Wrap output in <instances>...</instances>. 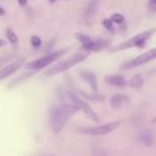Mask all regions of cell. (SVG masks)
<instances>
[{
	"instance_id": "obj_1",
	"label": "cell",
	"mask_w": 156,
	"mask_h": 156,
	"mask_svg": "<svg viewBox=\"0 0 156 156\" xmlns=\"http://www.w3.org/2000/svg\"><path fill=\"white\" fill-rule=\"evenodd\" d=\"M77 111H78V108L76 106L68 105V104H61V105L52 106L49 112V122H50L51 129L55 133L60 132L65 127V124L67 123L69 117L73 113H76Z\"/></svg>"
},
{
	"instance_id": "obj_2",
	"label": "cell",
	"mask_w": 156,
	"mask_h": 156,
	"mask_svg": "<svg viewBox=\"0 0 156 156\" xmlns=\"http://www.w3.org/2000/svg\"><path fill=\"white\" fill-rule=\"evenodd\" d=\"M57 94H58V98H60L62 104L73 105V106H76L78 108V111H82L87 118H89V119H91L94 122H99V116L90 108V106L85 101H83L73 91L67 90V89H58Z\"/></svg>"
},
{
	"instance_id": "obj_3",
	"label": "cell",
	"mask_w": 156,
	"mask_h": 156,
	"mask_svg": "<svg viewBox=\"0 0 156 156\" xmlns=\"http://www.w3.org/2000/svg\"><path fill=\"white\" fill-rule=\"evenodd\" d=\"M88 56H89V51H87V50L76 52V54H73L72 56H69V57H67V58H65V60H61V61H58L56 65L51 66L49 69L45 71L44 76H54V74H57V73H62V72H65V71L72 68L73 66L78 65L79 62L84 61Z\"/></svg>"
},
{
	"instance_id": "obj_4",
	"label": "cell",
	"mask_w": 156,
	"mask_h": 156,
	"mask_svg": "<svg viewBox=\"0 0 156 156\" xmlns=\"http://www.w3.org/2000/svg\"><path fill=\"white\" fill-rule=\"evenodd\" d=\"M156 32V28H151V29H146L145 32H141L129 39H127L126 41L118 44L117 46H115L113 49H111L110 51H122V50H126V49H130V48H134V46H141L154 33Z\"/></svg>"
},
{
	"instance_id": "obj_5",
	"label": "cell",
	"mask_w": 156,
	"mask_h": 156,
	"mask_svg": "<svg viewBox=\"0 0 156 156\" xmlns=\"http://www.w3.org/2000/svg\"><path fill=\"white\" fill-rule=\"evenodd\" d=\"M66 51H67V50L63 49V50H60V51H55V52H52V54H49V55H46V56H44V57L37 58V60H34V61H30V62H28V63L26 65V68H28V69H40V68H44V67L49 66L50 63H52L54 61L58 60Z\"/></svg>"
},
{
	"instance_id": "obj_6",
	"label": "cell",
	"mask_w": 156,
	"mask_h": 156,
	"mask_svg": "<svg viewBox=\"0 0 156 156\" xmlns=\"http://www.w3.org/2000/svg\"><path fill=\"white\" fill-rule=\"evenodd\" d=\"M154 58H156V48H154V49H151V50H149V51H146V52H144V54L136 56L135 58H133V60H130V61L124 62V63L121 66V68H123V69H129V68H133V67H136V66L145 65V63L152 61Z\"/></svg>"
},
{
	"instance_id": "obj_7",
	"label": "cell",
	"mask_w": 156,
	"mask_h": 156,
	"mask_svg": "<svg viewBox=\"0 0 156 156\" xmlns=\"http://www.w3.org/2000/svg\"><path fill=\"white\" fill-rule=\"evenodd\" d=\"M121 124V121H115V122H108L106 124L99 126V127H90V128H83L79 129V132L85 133V134H90V135H105L108 134L110 132H112L113 129H116L118 126Z\"/></svg>"
},
{
	"instance_id": "obj_8",
	"label": "cell",
	"mask_w": 156,
	"mask_h": 156,
	"mask_svg": "<svg viewBox=\"0 0 156 156\" xmlns=\"http://www.w3.org/2000/svg\"><path fill=\"white\" fill-rule=\"evenodd\" d=\"M23 63V60H17L12 63H9L6 65L5 67H2L0 69V79H4V78H7L9 76H11L12 73H15Z\"/></svg>"
},
{
	"instance_id": "obj_9",
	"label": "cell",
	"mask_w": 156,
	"mask_h": 156,
	"mask_svg": "<svg viewBox=\"0 0 156 156\" xmlns=\"http://www.w3.org/2000/svg\"><path fill=\"white\" fill-rule=\"evenodd\" d=\"M128 102H129V96L124 95V94H116L110 99V104L115 108H118V107H121Z\"/></svg>"
},
{
	"instance_id": "obj_10",
	"label": "cell",
	"mask_w": 156,
	"mask_h": 156,
	"mask_svg": "<svg viewBox=\"0 0 156 156\" xmlns=\"http://www.w3.org/2000/svg\"><path fill=\"white\" fill-rule=\"evenodd\" d=\"M98 6H99V0H90L84 10V20L85 21H90L91 17L95 15L96 10H98Z\"/></svg>"
},
{
	"instance_id": "obj_11",
	"label": "cell",
	"mask_w": 156,
	"mask_h": 156,
	"mask_svg": "<svg viewBox=\"0 0 156 156\" xmlns=\"http://www.w3.org/2000/svg\"><path fill=\"white\" fill-rule=\"evenodd\" d=\"M105 82L110 85H115V87H123L127 84V80L124 77L122 76H117V74H112V76H107L105 78Z\"/></svg>"
},
{
	"instance_id": "obj_12",
	"label": "cell",
	"mask_w": 156,
	"mask_h": 156,
	"mask_svg": "<svg viewBox=\"0 0 156 156\" xmlns=\"http://www.w3.org/2000/svg\"><path fill=\"white\" fill-rule=\"evenodd\" d=\"M80 76L84 78V80H87V82L90 84V87H91V89H93L94 91L98 90L96 78H95V76H94L91 72H89V71H82V72H80Z\"/></svg>"
},
{
	"instance_id": "obj_13",
	"label": "cell",
	"mask_w": 156,
	"mask_h": 156,
	"mask_svg": "<svg viewBox=\"0 0 156 156\" xmlns=\"http://www.w3.org/2000/svg\"><path fill=\"white\" fill-rule=\"evenodd\" d=\"M76 38L82 43V49L83 50H87L88 49V46L91 44V41H93V39L90 38V37H88V35H85V34H82V33H77L76 34ZM88 51V50H87Z\"/></svg>"
},
{
	"instance_id": "obj_14",
	"label": "cell",
	"mask_w": 156,
	"mask_h": 156,
	"mask_svg": "<svg viewBox=\"0 0 156 156\" xmlns=\"http://www.w3.org/2000/svg\"><path fill=\"white\" fill-rule=\"evenodd\" d=\"M128 84L133 88H141L144 84V78L141 74H135L134 77L130 78V80L128 82Z\"/></svg>"
},
{
	"instance_id": "obj_15",
	"label": "cell",
	"mask_w": 156,
	"mask_h": 156,
	"mask_svg": "<svg viewBox=\"0 0 156 156\" xmlns=\"http://www.w3.org/2000/svg\"><path fill=\"white\" fill-rule=\"evenodd\" d=\"M139 140H140L143 144H145L146 146H150L151 143H152V135H151V133H149V132H143V133L139 134Z\"/></svg>"
},
{
	"instance_id": "obj_16",
	"label": "cell",
	"mask_w": 156,
	"mask_h": 156,
	"mask_svg": "<svg viewBox=\"0 0 156 156\" xmlns=\"http://www.w3.org/2000/svg\"><path fill=\"white\" fill-rule=\"evenodd\" d=\"M6 38H7L9 41L12 43V44H17V41H18L17 34H16L11 28H7V29H6Z\"/></svg>"
},
{
	"instance_id": "obj_17",
	"label": "cell",
	"mask_w": 156,
	"mask_h": 156,
	"mask_svg": "<svg viewBox=\"0 0 156 156\" xmlns=\"http://www.w3.org/2000/svg\"><path fill=\"white\" fill-rule=\"evenodd\" d=\"M110 20L113 22V23H117V24H121L124 22V17L121 15V13H112Z\"/></svg>"
},
{
	"instance_id": "obj_18",
	"label": "cell",
	"mask_w": 156,
	"mask_h": 156,
	"mask_svg": "<svg viewBox=\"0 0 156 156\" xmlns=\"http://www.w3.org/2000/svg\"><path fill=\"white\" fill-rule=\"evenodd\" d=\"M32 76V73H26V74H22V76H20L17 79H15V80H12L10 84H9V87L11 88V87H13V85H16V84H18L20 82H22L23 79H27L28 77H30Z\"/></svg>"
},
{
	"instance_id": "obj_19",
	"label": "cell",
	"mask_w": 156,
	"mask_h": 156,
	"mask_svg": "<svg viewBox=\"0 0 156 156\" xmlns=\"http://www.w3.org/2000/svg\"><path fill=\"white\" fill-rule=\"evenodd\" d=\"M30 44L34 46V48H38L41 45V39L38 37V35H32L30 37Z\"/></svg>"
},
{
	"instance_id": "obj_20",
	"label": "cell",
	"mask_w": 156,
	"mask_h": 156,
	"mask_svg": "<svg viewBox=\"0 0 156 156\" xmlns=\"http://www.w3.org/2000/svg\"><path fill=\"white\" fill-rule=\"evenodd\" d=\"M102 24H104V27H105V28H107L110 32H113V24H115V23H113L110 18H108V20H107V18H106V20H104V21H102Z\"/></svg>"
},
{
	"instance_id": "obj_21",
	"label": "cell",
	"mask_w": 156,
	"mask_h": 156,
	"mask_svg": "<svg viewBox=\"0 0 156 156\" xmlns=\"http://www.w3.org/2000/svg\"><path fill=\"white\" fill-rule=\"evenodd\" d=\"M149 6L152 10H156V0H149Z\"/></svg>"
},
{
	"instance_id": "obj_22",
	"label": "cell",
	"mask_w": 156,
	"mask_h": 156,
	"mask_svg": "<svg viewBox=\"0 0 156 156\" xmlns=\"http://www.w3.org/2000/svg\"><path fill=\"white\" fill-rule=\"evenodd\" d=\"M17 1H18V4L21 6H26L27 5V0H17Z\"/></svg>"
},
{
	"instance_id": "obj_23",
	"label": "cell",
	"mask_w": 156,
	"mask_h": 156,
	"mask_svg": "<svg viewBox=\"0 0 156 156\" xmlns=\"http://www.w3.org/2000/svg\"><path fill=\"white\" fill-rule=\"evenodd\" d=\"M2 15H5V10H4V9L0 6V16H2Z\"/></svg>"
},
{
	"instance_id": "obj_24",
	"label": "cell",
	"mask_w": 156,
	"mask_h": 156,
	"mask_svg": "<svg viewBox=\"0 0 156 156\" xmlns=\"http://www.w3.org/2000/svg\"><path fill=\"white\" fill-rule=\"evenodd\" d=\"M5 44H6V43H5V40L0 39V48H1V46H5Z\"/></svg>"
},
{
	"instance_id": "obj_25",
	"label": "cell",
	"mask_w": 156,
	"mask_h": 156,
	"mask_svg": "<svg viewBox=\"0 0 156 156\" xmlns=\"http://www.w3.org/2000/svg\"><path fill=\"white\" fill-rule=\"evenodd\" d=\"M152 123H156V117H155V118L152 119Z\"/></svg>"
},
{
	"instance_id": "obj_26",
	"label": "cell",
	"mask_w": 156,
	"mask_h": 156,
	"mask_svg": "<svg viewBox=\"0 0 156 156\" xmlns=\"http://www.w3.org/2000/svg\"><path fill=\"white\" fill-rule=\"evenodd\" d=\"M49 1H51V2H55V1H57V0H49Z\"/></svg>"
}]
</instances>
